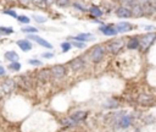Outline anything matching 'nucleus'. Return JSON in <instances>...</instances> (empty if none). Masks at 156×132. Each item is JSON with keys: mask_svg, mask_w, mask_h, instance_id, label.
<instances>
[{"mask_svg": "<svg viewBox=\"0 0 156 132\" xmlns=\"http://www.w3.org/2000/svg\"><path fill=\"white\" fill-rule=\"evenodd\" d=\"M0 32L5 33V34H11V33H14V30L12 28H8V27H0Z\"/></svg>", "mask_w": 156, "mask_h": 132, "instance_id": "a878e982", "label": "nucleus"}, {"mask_svg": "<svg viewBox=\"0 0 156 132\" xmlns=\"http://www.w3.org/2000/svg\"><path fill=\"white\" fill-rule=\"evenodd\" d=\"M51 77H53V76H51L50 70H42V71L38 73V81H40V82H43V83L49 82V80H50Z\"/></svg>", "mask_w": 156, "mask_h": 132, "instance_id": "1a4fd4ad", "label": "nucleus"}, {"mask_svg": "<svg viewBox=\"0 0 156 132\" xmlns=\"http://www.w3.org/2000/svg\"><path fill=\"white\" fill-rule=\"evenodd\" d=\"M9 69L15 70V71H19V70L21 69V65H20V62H11V64L9 65Z\"/></svg>", "mask_w": 156, "mask_h": 132, "instance_id": "393cba45", "label": "nucleus"}, {"mask_svg": "<svg viewBox=\"0 0 156 132\" xmlns=\"http://www.w3.org/2000/svg\"><path fill=\"white\" fill-rule=\"evenodd\" d=\"M131 122H132V119L128 116V115H123L122 117H120L117 120V123H118V127L121 128H127L131 126Z\"/></svg>", "mask_w": 156, "mask_h": 132, "instance_id": "9d476101", "label": "nucleus"}, {"mask_svg": "<svg viewBox=\"0 0 156 132\" xmlns=\"http://www.w3.org/2000/svg\"><path fill=\"white\" fill-rule=\"evenodd\" d=\"M104 54H105V50L101 45H95L92 50H90V59L93 62H100L101 59L104 58Z\"/></svg>", "mask_w": 156, "mask_h": 132, "instance_id": "f257e3e1", "label": "nucleus"}, {"mask_svg": "<svg viewBox=\"0 0 156 132\" xmlns=\"http://www.w3.org/2000/svg\"><path fill=\"white\" fill-rule=\"evenodd\" d=\"M72 44H73L74 47H77V48H84V47H86L84 43H78V42H73Z\"/></svg>", "mask_w": 156, "mask_h": 132, "instance_id": "7c9ffc66", "label": "nucleus"}, {"mask_svg": "<svg viewBox=\"0 0 156 132\" xmlns=\"http://www.w3.org/2000/svg\"><path fill=\"white\" fill-rule=\"evenodd\" d=\"M17 81H19V86L22 87L23 89H29L31 88V81L27 76H20L17 78Z\"/></svg>", "mask_w": 156, "mask_h": 132, "instance_id": "f8f14e48", "label": "nucleus"}, {"mask_svg": "<svg viewBox=\"0 0 156 132\" xmlns=\"http://www.w3.org/2000/svg\"><path fill=\"white\" fill-rule=\"evenodd\" d=\"M33 19H34L37 22H40V23H43V22L46 21V17H44V16H38V15H34Z\"/></svg>", "mask_w": 156, "mask_h": 132, "instance_id": "bb28decb", "label": "nucleus"}, {"mask_svg": "<svg viewBox=\"0 0 156 132\" xmlns=\"http://www.w3.org/2000/svg\"><path fill=\"white\" fill-rule=\"evenodd\" d=\"M5 75V69L3 66H0V76H4Z\"/></svg>", "mask_w": 156, "mask_h": 132, "instance_id": "72a5a7b5", "label": "nucleus"}, {"mask_svg": "<svg viewBox=\"0 0 156 132\" xmlns=\"http://www.w3.org/2000/svg\"><path fill=\"white\" fill-rule=\"evenodd\" d=\"M16 88V82L14 80H6L2 83V91L5 93V94H10L15 91Z\"/></svg>", "mask_w": 156, "mask_h": 132, "instance_id": "39448f33", "label": "nucleus"}, {"mask_svg": "<svg viewBox=\"0 0 156 132\" xmlns=\"http://www.w3.org/2000/svg\"><path fill=\"white\" fill-rule=\"evenodd\" d=\"M4 14H6V15H9V16L14 17V19H17V17H19V16L16 15V12H15V11H12V10H6Z\"/></svg>", "mask_w": 156, "mask_h": 132, "instance_id": "c85d7f7f", "label": "nucleus"}, {"mask_svg": "<svg viewBox=\"0 0 156 132\" xmlns=\"http://www.w3.org/2000/svg\"><path fill=\"white\" fill-rule=\"evenodd\" d=\"M17 45H19L23 52H28V50L32 49V44H31V42H29L28 39H21V41H19V42H17Z\"/></svg>", "mask_w": 156, "mask_h": 132, "instance_id": "2eb2a0df", "label": "nucleus"}, {"mask_svg": "<svg viewBox=\"0 0 156 132\" xmlns=\"http://www.w3.org/2000/svg\"><path fill=\"white\" fill-rule=\"evenodd\" d=\"M61 123H62L63 126H68V127H71V126L76 125V123H74L70 117H68V119H62V120H61Z\"/></svg>", "mask_w": 156, "mask_h": 132, "instance_id": "5701e85b", "label": "nucleus"}, {"mask_svg": "<svg viewBox=\"0 0 156 132\" xmlns=\"http://www.w3.org/2000/svg\"><path fill=\"white\" fill-rule=\"evenodd\" d=\"M100 31H101L105 36H115V34H117L116 28H114L112 26H101V27H100Z\"/></svg>", "mask_w": 156, "mask_h": 132, "instance_id": "4468645a", "label": "nucleus"}, {"mask_svg": "<svg viewBox=\"0 0 156 132\" xmlns=\"http://www.w3.org/2000/svg\"><path fill=\"white\" fill-rule=\"evenodd\" d=\"M0 99H2V94H0Z\"/></svg>", "mask_w": 156, "mask_h": 132, "instance_id": "58836bf2", "label": "nucleus"}, {"mask_svg": "<svg viewBox=\"0 0 156 132\" xmlns=\"http://www.w3.org/2000/svg\"><path fill=\"white\" fill-rule=\"evenodd\" d=\"M123 44H124V43H123L122 39L112 41V42H110L109 45H107V52H110V53H112V54H117V53L122 49Z\"/></svg>", "mask_w": 156, "mask_h": 132, "instance_id": "7ed1b4c3", "label": "nucleus"}, {"mask_svg": "<svg viewBox=\"0 0 156 132\" xmlns=\"http://www.w3.org/2000/svg\"><path fill=\"white\" fill-rule=\"evenodd\" d=\"M22 32H26V33H37L38 30H37L36 27L28 26V27H23V28H22Z\"/></svg>", "mask_w": 156, "mask_h": 132, "instance_id": "4be33fe9", "label": "nucleus"}, {"mask_svg": "<svg viewBox=\"0 0 156 132\" xmlns=\"http://www.w3.org/2000/svg\"><path fill=\"white\" fill-rule=\"evenodd\" d=\"M87 111H83V110H78V111H74L71 116H70V119L74 122V123H78V122H81V121H83L86 117H87Z\"/></svg>", "mask_w": 156, "mask_h": 132, "instance_id": "0eeeda50", "label": "nucleus"}, {"mask_svg": "<svg viewBox=\"0 0 156 132\" xmlns=\"http://www.w3.org/2000/svg\"><path fill=\"white\" fill-rule=\"evenodd\" d=\"M143 28L146 30V31H154V30H155L154 26H143Z\"/></svg>", "mask_w": 156, "mask_h": 132, "instance_id": "473e14b6", "label": "nucleus"}, {"mask_svg": "<svg viewBox=\"0 0 156 132\" xmlns=\"http://www.w3.org/2000/svg\"><path fill=\"white\" fill-rule=\"evenodd\" d=\"M28 64L32 65V66H40L42 65V61L40 60H37V59H29L28 60Z\"/></svg>", "mask_w": 156, "mask_h": 132, "instance_id": "b1692460", "label": "nucleus"}, {"mask_svg": "<svg viewBox=\"0 0 156 132\" xmlns=\"http://www.w3.org/2000/svg\"><path fill=\"white\" fill-rule=\"evenodd\" d=\"M43 2H44L45 4H49V5H50V4H53V3H54V0H43Z\"/></svg>", "mask_w": 156, "mask_h": 132, "instance_id": "c9c22d12", "label": "nucleus"}, {"mask_svg": "<svg viewBox=\"0 0 156 132\" xmlns=\"http://www.w3.org/2000/svg\"><path fill=\"white\" fill-rule=\"evenodd\" d=\"M56 5L60 8H66L70 5V0H56Z\"/></svg>", "mask_w": 156, "mask_h": 132, "instance_id": "412c9836", "label": "nucleus"}, {"mask_svg": "<svg viewBox=\"0 0 156 132\" xmlns=\"http://www.w3.org/2000/svg\"><path fill=\"white\" fill-rule=\"evenodd\" d=\"M138 47H139V41L137 38H132L128 43V48L129 49H137Z\"/></svg>", "mask_w": 156, "mask_h": 132, "instance_id": "6ab92c4d", "label": "nucleus"}, {"mask_svg": "<svg viewBox=\"0 0 156 132\" xmlns=\"http://www.w3.org/2000/svg\"><path fill=\"white\" fill-rule=\"evenodd\" d=\"M90 14L93 15V16H97V17H100L101 15H103V12H101V10L100 9H98L97 6H93V8H90Z\"/></svg>", "mask_w": 156, "mask_h": 132, "instance_id": "aec40b11", "label": "nucleus"}, {"mask_svg": "<svg viewBox=\"0 0 156 132\" xmlns=\"http://www.w3.org/2000/svg\"><path fill=\"white\" fill-rule=\"evenodd\" d=\"M132 28H133L132 25L128 23V22H121V23H117V26H116L117 33H118V32H128V31H131Z\"/></svg>", "mask_w": 156, "mask_h": 132, "instance_id": "ddd939ff", "label": "nucleus"}, {"mask_svg": "<svg viewBox=\"0 0 156 132\" xmlns=\"http://www.w3.org/2000/svg\"><path fill=\"white\" fill-rule=\"evenodd\" d=\"M28 39H32V41H36L39 45H42V47H44V48H48V49H53V45L48 42V41H45V39H43L42 37H38V36H34V34H31L29 37H28Z\"/></svg>", "mask_w": 156, "mask_h": 132, "instance_id": "6e6552de", "label": "nucleus"}, {"mask_svg": "<svg viewBox=\"0 0 156 132\" xmlns=\"http://www.w3.org/2000/svg\"><path fill=\"white\" fill-rule=\"evenodd\" d=\"M61 48H62V50H63V52H68V50L71 49V43L65 42V43H62V44H61Z\"/></svg>", "mask_w": 156, "mask_h": 132, "instance_id": "cd10ccee", "label": "nucleus"}, {"mask_svg": "<svg viewBox=\"0 0 156 132\" xmlns=\"http://www.w3.org/2000/svg\"><path fill=\"white\" fill-rule=\"evenodd\" d=\"M104 106L107 108V109H114V108H117L118 106V103L115 102V100H106L104 103Z\"/></svg>", "mask_w": 156, "mask_h": 132, "instance_id": "a211bd4d", "label": "nucleus"}, {"mask_svg": "<svg viewBox=\"0 0 156 132\" xmlns=\"http://www.w3.org/2000/svg\"><path fill=\"white\" fill-rule=\"evenodd\" d=\"M116 15L117 17H122V19H128V17H132V11L128 10L127 8H118L116 10Z\"/></svg>", "mask_w": 156, "mask_h": 132, "instance_id": "9b49d317", "label": "nucleus"}, {"mask_svg": "<svg viewBox=\"0 0 156 132\" xmlns=\"http://www.w3.org/2000/svg\"><path fill=\"white\" fill-rule=\"evenodd\" d=\"M74 39L77 41H88V39H93V36L89 33H83V34H78Z\"/></svg>", "mask_w": 156, "mask_h": 132, "instance_id": "f3484780", "label": "nucleus"}, {"mask_svg": "<svg viewBox=\"0 0 156 132\" xmlns=\"http://www.w3.org/2000/svg\"><path fill=\"white\" fill-rule=\"evenodd\" d=\"M70 66H71V69L73 71H81L86 66V61H84L83 58L80 56V58H76V59L71 60L70 61Z\"/></svg>", "mask_w": 156, "mask_h": 132, "instance_id": "20e7f679", "label": "nucleus"}, {"mask_svg": "<svg viewBox=\"0 0 156 132\" xmlns=\"http://www.w3.org/2000/svg\"><path fill=\"white\" fill-rule=\"evenodd\" d=\"M151 5H152V6H154V8L156 9V0H154V2H152V4H151Z\"/></svg>", "mask_w": 156, "mask_h": 132, "instance_id": "4c0bfd02", "label": "nucleus"}, {"mask_svg": "<svg viewBox=\"0 0 156 132\" xmlns=\"http://www.w3.org/2000/svg\"><path fill=\"white\" fill-rule=\"evenodd\" d=\"M74 8H76V9H80V10H82V11H84V8H82L80 4H74Z\"/></svg>", "mask_w": 156, "mask_h": 132, "instance_id": "f704fd0d", "label": "nucleus"}, {"mask_svg": "<svg viewBox=\"0 0 156 132\" xmlns=\"http://www.w3.org/2000/svg\"><path fill=\"white\" fill-rule=\"evenodd\" d=\"M156 38V34L155 33H148L145 36L141 37V41L139 42V45H141L143 49H146L149 45H151V43L154 42V39Z\"/></svg>", "mask_w": 156, "mask_h": 132, "instance_id": "423d86ee", "label": "nucleus"}, {"mask_svg": "<svg viewBox=\"0 0 156 132\" xmlns=\"http://www.w3.org/2000/svg\"><path fill=\"white\" fill-rule=\"evenodd\" d=\"M21 2H22V3H25V4H28V3L31 2V0H21Z\"/></svg>", "mask_w": 156, "mask_h": 132, "instance_id": "e433bc0d", "label": "nucleus"}, {"mask_svg": "<svg viewBox=\"0 0 156 132\" xmlns=\"http://www.w3.org/2000/svg\"><path fill=\"white\" fill-rule=\"evenodd\" d=\"M43 56H44L45 59H51V58L54 56V54H53V53H44Z\"/></svg>", "mask_w": 156, "mask_h": 132, "instance_id": "2f4dec72", "label": "nucleus"}, {"mask_svg": "<svg viewBox=\"0 0 156 132\" xmlns=\"http://www.w3.org/2000/svg\"><path fill=\"white\" fill-rule=\"evenodd\" d=\"M17 20L22 23H29V19L26 17V16H20V17H17Z\"/></svg>", "mask_w": 156, "mask_h": 132, "instance_id": "c756f323", "label": "nucleus"}, {"mask_svg": "<svg viewBox=\"0 0 156 132\" xmlns=\"http://www.w3.org/2000/svg\"><path fill=\"white\" fill-rule=\"evenodd\" d=\"M5 59L9 60L10 62H16L19 60V55L15 52H8V53H5Z\"/></svg>", "mask_w": 156, "mask_h": 132, "instance_id": "dca6fc26", "label": "nucleus"}, {"mask_svg": "<svg viewBox=\"0 0 156 132\" xmlns=\"http://www.w3.org/2000/svg\"><path fill=\"white\" fill-rule=\"evenodd\" d=\"M50 72H51V76L55 80H61L66 76V69H65L63 65H54L50 69Z\"/></svg>", "mask_w": 156, "mask_h": 132, "instance_id": "f03ea898", "label": "nucleus"}]
</instances>
